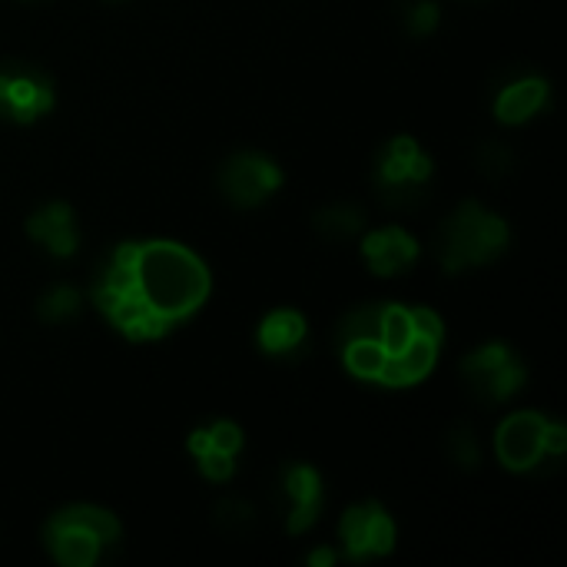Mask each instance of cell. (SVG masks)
<instances>
[{"instance_id":"6da1fadb","label":"cell","mask_w":567,"mask_h":567,"mask_svg":"<svg viewBox=\"0 0 567 567\" xmlns=\"http://www.w3.org/2000/svg\"><path fill=\"white\" fill-rule=\"evenodd\" d=\"M212 279L196 250L173 240L120 243L93 279V302L134 343H157L209 299Z\"/></svg>"},{"instance_id":"7a4b0ae2","label":"cell","mask_w":567,"mask_h":567,"mask_svg":"<svg viewBox=\"0 0 567 567\" xmlns=\"http://www.w3.org/2000/svg\"><path fill=\"white\" fill-rule=\"evenodd\" d=\"M356 335H372L385 352V369L379 385L385 389H408L431 375L438 366V352L444 343V322L438 312L425 305H395V302H372L352 309L338 322V343Z\"/></svg>"},{"instance_id":"3957f363","label":"cell","mask_w":567,"mask_h":567,"mask_svg":"<svg viewBox=\"0 0 567 567\" xmlns=\"http://www.w3.org/2000/svg\"><path fill=\"white\" fill-rule=\"evenodd\" d=\"M508 240L511 230L498 212L475 199H465L438 225L435 250L444 273H462L495 263L508 250Z\"/></svg>"},{"instance_id":"277c9868","label":"cell","mask_w":567,"mask_h":567,"mask_svg":"<svg viewBox=\"0 0 567 567\" xmlns=\"http://www.w3.org/2000/svg\"><path fill=\"white\" fill-rule=\"evenodd\" d=\"M124 537L120 518L100 505H67L44 524V544L63 567H96Z\"/></svg>"},{"instance_id":"5b68a950","label":"cell","mask_w":567,"mask_h":567,"mask_svg":"<svg viewBox=\"0 0 567 567\" xmlns=\"http://www.w3.org/2000/svg\"><path fill=\"white\" fill-rule=\"evenodd\" d=\"M567 448V431L541 412H514L495 431V455L508 472L528 475L544 462L560 459Z\"/></svg>"},{"instance_id":"8992f818","label":"cell","mask_w":567,"mask_h":567,"mask_svg":"<svg viewBox=\"0 0 567 567\" xmlns=\"http://www.w3.org/2000/svg\"><path fill=\"white\" fill-rule=\"evenodd\" d=\"M435 166L428 153L412 137H395L379 153L375 166V186L389 209H412L425 199V186L431 180Z\"/></svg>"},{"instance_id":"52a82bcc","label":"cell","mask_w":567,"mask_h":567,"mask_svg":"<svg viewBox=\"0 0 567 567\" xmlns=\"http://www.w3.org/2000/svg\"><path fill=\"white\" fill-rule=\"evenodd\" d=\"M462 382L475 402L501 405L524 389L528 369L511 346L485 343L462 359Z\"/></svg>"},{"instance_id":"ba28073f","label":"cell","mask_w":567,"mask_h":567,"mask_svg":"<svg viewBox=\"0 0 567 567\" xmlns=\"http://www.w3.org/2000/svg\"><path fill=\"white\" fill-rule=\"evenodd\" d=\"M395 541H398V528L379 501L352 505L343 514V521H338V547H343L338 557L346 560L366 564V560L385 557L395 551Z\"/></svg>"},{"instance_id":"9c48e42d","label":"cell","mask_w":567,"mask_h":567,"mask_svg":"<svg viewBox=\"0 0 567 567\" xmlns=\"http://www.w3.org/2000/svg\"><path fill=\"white\" fill-rule=\"evenodd\" d=\"M57 93L47 73L27 63L0 67V120L11 124H37L54 109Z\"/></svg>"},{"instance_id":"30bf717a","label":"cell","mask_w":567,"mask_h":567,"mask_svg":"<svg viewBox=\"0 0 567 567\" xmlns=\"http://www.w3.org/2000/svg\"><path fill=\"white\" fill-rule=\"evenodd\" d=\"M219 186L233 206L253 209V206H263L282 186V170L269 157L246 150V153H236L222 163Z\"/></svg>"},{"instance_id":"8fae6325","label":"cell","mask_w":567,"mask_h":567,"mask_svg":"<svg viewBox=\"0 0 567 567\" xmlns=\"http://www.w3.org/2000/svg\"><path fill=\"white\" fill-rule=\"evenodd\" d=\"M243 444H246L243 428L230 418L209 421V425L189 431V438H186L189 455L196 459L202 478H209V482H230L236 475V459H240Z\"/></svg>"},{"instance_id":"7c38bea8","label":"cell","mask_w":567,"mask_h":567,"mask_svg":"<svg viewBox=\"0 0 567 567\" xmlns=\"http://www.w3.org/2000/svg\"><path fill=\"white\" fill-rule=\"evenodd\" d=\"M282 488L289 498V518H286V531L289 534H305L319 514H322V501H325V488H322V475L319 468L305 465V462H292L282 468Z\"/></svg>"},{"instance_id":"4fadbf2b","label":"cell","mask_w":567,"mask_h":567,"mask_svg":"<svg viewBox=\"0 0 567 567\" xmlns=\"http://www.w3.org/2000/svg\"><path fill=\"white\" fill-rule=\"evenodd\" d=\"M418 253H421L418 240L408 230H402V225H382V230H372L362 240L366 266L375 276H398V273H405L408 266H415Z\"/></svg>"},{"instance_id":"5bb4252c","label":"cell","mask_w":567,"mask_h":567,"mask_svg":"<svg viewBox=\"0 0 567 567\" xmlns=\"http://www.w3.org/2000/svg\"><path fill=\"white\" fill-rule=\"evenodd\" d=\"M27 236L44 246L57 259H70L80 246V230L77 216L67 202H44L31 219H27Z\"/></svg>"},{"instance_id":"9a60e30c","label":"cell","mask_w":567,"mask_h":567,"mask_svg":"<svg viewBox=\"0 0 567 567\" xmlns=\"http://www.w3.org/2000/svg\"><path fill=\"white\" fill-rule=\"evenodd\" d=\"M547 96H551V86L544 77H521L495 96V117L505 127H521L531 117H537L547 103Z\"/></svg>"},{"instance_id":"2e32d148","label":"cell","mask_w":567,"mask_h":567,"mask_svg":"<svg viewBox=\"0 0 567 567\" xmlns=\"http://www.w3.org/2000/svg\"><path fill=\"white\" fill-rule=\"evenodd\" d=\"M309 335V322L296 309H273L259 328H256V343L266 356H292Z\"/></svg>"},{"instance_id":"e0dca14e","label":"cell","mask_w":567,"mask_h":567,"mask_svg":"<svg viewBox=\"0 0 567 567\" xmlns=\"http://www.w3.org/2000/svg\"><path fill=\"white\" fill-rule=\"evenodd\" d=\"M366 230V212L352 202H332L315 212V233L328 243H349Z\"/></svg>"},{"instance_id":"ac0fdd59","label":"cell","mask_w":567,"mask_h":567,"mask_svg":"<svg viewBox=\"0 0 567 567\" xmlns=\"http://www.w3.org/2000/svg\"><path fill=\"white\" fill-rule=\"evenodd\" d=\"M80 309H83V296H80L73 286H54V289H47V292L37 299V315H40L47 325L70 322Z\"/></svg>"},{"instance_id":"d6986e66","label":"cell","mask_w":567,"mask_h":567,"mask_svg":"<svg viewBox=\"0 0 567 567\" xmlns=\"http://www.w3.org/2000/svg\"><path fill=\"white\" fill-rule=\"evenodd\" d=\"M448 459L455 462L459 468H465V472L478 468L482 444H478V435L468 425H462V428H455V431L448 435Z\"/></svg>"},{"instance_id":"ffe728a7","label":"cell","mask_w":567,"mask_h":567,"mask_svg":"<svg viewBox=\"0 0 567 567\" xmlns=\"http://www.w3.org/2000/svg\"><path fill=\"white\" fill-rule=\"evenodd\" d=\"M405 24H408V31L415 37L435 34V27H438V4H435V0H415V4L408 8V14H405Z\"/></svg>"},{"instance_id":"44dd1931","label":"cell","mask_w":567,"mask_h":567,"mask_svg":"<svg viewBox=\"0 0 567 567\" xmlns=\"http://www.w3.org/2000/svg\"><path fill=\"white\" fill-rule=\"evenodd\" d=\"M219 521H222V528H233V524L246 528L253 521V508L246 501H222L219 505Z\"/></svg>"},{"instance_id":"7402d4cb","label":"cell","mask_w":567,"mask_h":567,"mask_svg":"<svg viewBox=\"0 0 567 567\" xmlns=\"http://www.w3.org/2000/svg\"><path fill=\"white\" fill-rule=\"evenodd\" d=\"M508 166H511V153H508L505 147L488 143V147L482 150V170H485V173H501V170H508Z\"/></svg>"},{"instance_id":"603a6c76","label":"cell","mask_w":567,"mask_h":567,"mask_svg":"<svg viewBox=\"0 0 567 567\" xmlns=\"http://www.w3.org/2000/svg\"><path fill=\"white\" fill-rule=\"evenodd\" d=\"M338 560V551H332L328 544H322V547H315L312 554H309V564L312 567H332Z\"/></svg>"}]
</instances>
